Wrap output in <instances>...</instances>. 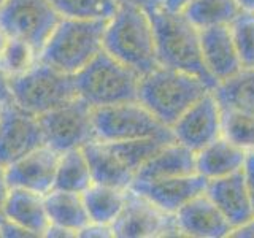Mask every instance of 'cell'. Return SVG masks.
<instances>
[{
    "label": "cell",
    "mask_w": 254,
    "mask_h": 238,
    "mask_svg": "<svg viewBox=\"0 0 254 238\" xmlns=\"http://www.w3.org/2000/svg\"><path fill=\"white\" fill-rule=\"evenodd\" d=\"M3 219L19 224L34 237H45L51 224L45 205V195L21 187H11L8 192L3 205Z\"/></svg>",
    "instance_id": "obj_18"
},
{
    "label": "cell",
    "mask_w": 254,
    "mask_h": 238,
    "mask_svg": "<svg viewBox=\"0 0 254 238\" xmlns=\"http://www.w3.org/2000/svg\"><path fill=\"white\" fill-rule=\"evenodd\" d=\"M221 118L222 137L246 153L254 151V115L240 110L221 108Z\"/></svg>",
    "instance_id": "obj_29"
},
{
    "label": "cell",
    "mask_w": 254,
    "mask_h": 238,
    "mask_svg": "<svg viewBox=\"0 0 254 238\" xmlns=\"http://www.w3.org/2000/svg\"><path fill=\"white\" fill-rule=\"evenodd\" d=\"M189 3V0H162V6L172 11H181Z\"/></svg>",
    "instance_id": "obj_39"
},
{
    "label": "cell",
    "mask_w": 254,
    "mask_h": 238,
    "mask_svg": "<svg viewBox=\"0 0 254 238\" xmlns=\"http://www.w3.org/2000/svg\"><path fill=\"white\" fill-rule=\"evenodd\" d=\"M221 119L219 102L211 91L181 115L172 125V132L178 143L198 153L222 135Z\"/></svg>",
    "instance_id": "obj_12"
},
{
    "label": "cell",
    "mask_w": 254,
    "mask_h": 238,
    "mask_svg": "<svg viewBox=\"0 0 254 238\" xmlns=\"http://www.w3.org/2000/svg\"><path fill=\"white\" fill-rule=\"evenodd\" d=\"M208 181L200 173L185 175V177H170L159 179H133L129 189L148 198L162 211L175 214L183 205L194 197L203 194Z\"/></svg>",
    "instance_id": "obj_13"
},
{
    "label": "cell",
    "mask_w": 254,
    "mask_h": 238,
    "mask_svg": "<svg viewBox=\"0 0 254 238\" xmlns=\"http://www.w3.org/2000/svg\"><path fill=\"white\" fill-rule=\"evenodd\" d=\"M192 173H197L195 153L181 143L173 141L159 149L137 172L135 179L149 181L170 177H185V175Z\"/></svg>",
    "instance_id": "obj_20"
},
{
    "label": "cell",
    "mask_w": 254,
    "mask_h": 238,
    "mask_svg": "<svg viewBox=\"0 0 254 238\" xmlns=\"http://www.w3.org/2000/svg\"><path fill=\"white\" fill-rule=\"evenodd\" d=\"M110 146L121 159L123 164L133 175L153 157L159 149H162L169 141L157 138H143V140H127V141H108ZM173 143V141H172Z\"/></svg>",
    "instance_id": "obj_28"
},
{
    "label": "cell",
    "mask_w": 254,
    "mask_h": 238,
    "mask_svg": "<svg viewBox=\"0 0 254 238\" xmlns=\"http://www.w3.org/2000/svg\"><path fill=\"white\" fill-rule=\"evenodd\" d=\"M205 194L224 214L229 224L235 229L246 226L254 219L251 198L246 189L243 169L227 177L210 179Z\"/></svg>",
    "instance_id": "obj_15"
},
{
    "label": "cell",
    "mask_w": 254,
    "mask_h": 238,
    "mask_svg": "<svg viewBox=\"0 0 254 238\" xmlns=\"http://www.w3.org/2000/svg\"><path fill=\"white\" fill-rule=\"evenodd\" d=\"M107 19L62 18L42 48L38 60L76 75L103 50Z\"/></svg>",
    "instance_id": "obj_4"
},
{
    "label": "cell",
    "mask_w": 254,
    "mask_h": 238,
    "mask_svg": "<svg viewBox=\"0 0 254 238\" xmlns=\"http://www.w3.org/2000/svg\"><path fill=\"white\" fill-rule=\"evenodd\" d=\"M243 173H245L246 189H248L251 205H253V211H254V151H248V153H246Z\"/></svg>",
    "instance_id": "obj_33"
},
{
    "label": "cell",
    "mask_w": 254,
    "mask_h": 238,
    "mask_svg": "<svg viewBox=\"0 0 254 238\" xmlns=\"http://www.w3.org/2000/svg\"><path fill=\"white\" fill-rule=\"evenodd\" d=\"M38 121L43 129L45 145L58 153L83 148L86 143L97 140L94 107L81 97L40 115Z\"/></svg>",
    "instance_id": "obj_8"
},
{
    "label": "cell",
    "mask_w": 254,
    "mask_h": 238,
    "mask_svg": "<svg viewBox=\"0 0 254 238\" xmlns=\"http://www.w3.org/2000/svg\"><path fill=\"white\" fill-rule=\"evenodd\" d=\"M238 5L242 6L245 11H254V0H237Z\"/></svg>",
    "instance_id": "obj_40"
},
{
    "label": "cell",
    "mask_w": 254,
    "mask_h": 238,
    "mask_svg": "<svg viewBox=\"0 0 254 238\" xmlns=\"http://www.w3.org/2000/svg\"><path fill=\"white\" fill-rule=\"evenodd\" d=\"M211 92L200 78L181 70L159 65L143 75L138 84V102L159 121L172 127L197 100Z\"/></svg>",
    "instance_id": "obj_3"
},
{
    "label": "cell",
    "mask_w": 254,
    "mask_h": 238,
    "mask_svg": "<svg viewBox=\"0 0 254 238\" xmlns=\"http://www.w3.org/2000/svg\"><path fill=\"white\" fill-rule=\"evenodd\" d=\"M234 43L243 68H254V11H245L230 24Z\"/></svg>",
    "instance_id": "obj_31"
},
{
    "label": "cell",
    "mask_w": 254,
    "mask_h": 238,
    "mask_svg": "<svg viewBox=\"0 0 254 238\" xmlns=\"http://www.w3.org/2000/svg\"><path fill=\"white\" fill-rule=\"evenodd\" d=\"M103 50L133 68L140 76L159 67L154 30L149 14L132 3H119L107 22Z\"/></svg>",
    "instance_id": "obj_2"
},
{
    "label": "cell",
    "mask_w": 254,
    "mask_h": 238,
    "mask_svg": "<svg viewBox=\"0 0 254 238\" xmlns=\"http://www.w3.org/2000/svg\"><path fill=\"white\" fill-rule=\"evenodd\" d=\"M221 108L240 110L254 115V68H242L213 91Z\"/></svg>",
    "instance_id": "obj_25"
},
{
    "label": "cell",
    "mask_w": 254,
    "mask_h": 238,
    "mask_svg": "<svg viewBox=\"0 0 254 238\" xmlns=\"http://www.w3.org/2000/svg\"><path fill=\"white\" fill-rule=\"evenodd\" d=\"M5 3V0H0V8H2V5Z\"/></svg>",
    "instance_id": "obj_42"
},
{
    "label": "cell",
    "mask_w": 254,
    "mask_h": 238,
    "mask_svg": "<svg viewBox=\"0 0 254 238\" xmlns=\"http://www.w3.org/2000/svg\"><path fill=\"white\" fill-rule=\"evenodd\" d=\"M140 75L102 50L75 75L78 95L91 107H108L138 100Z\"/></svg>",
    "instance_id": "obj_5"
},
{
    "label": "cell",
    "mask_w": 254,
    "mask_h": 238,
    "mask_svg": "<svg viewBox=\"0 0 254 238\" xmlns=\"http://www.w3.org/2000/svg\"><path fill=\"white\" fill-rule=\"evenodd\" d=\"M61 153L43 145L5 167L10 187H21L46 195L54 189Z\"/></svg>",
    "instance_id": "obj_14"
},
{
    "label": "cell",
    "mask_w": 254,
    "mask_h": 238,
    "mask_svg": "<svg viewBox=\"0 0 254 238\" xmlns=\"http://www.w3.org/2000/svg\"><path fill=\"white\" fill-rule=\"evenodd\" d=\"M81 149L89 164L94 182L119 189L130 187L135 175L123 164L108 141L92 140Z\"/></svg>",
    "instance_id": "obj_19"
},
{
    "label": "cell",
    "mask_w": 254,
    "mask_h": 238,
    "mask_svg": "<svg viewBox=\"0 0 254 238\" xmlns=\"http://www.w3.org/2000/svg\"><path fill=\"white\" fill-rule=\"evenodd\" d=\"M115 237L145 238L178 232L175 214H169L143 195L127 189L126 203L116 221L111 224Z\"/></svg>",
    "instance_id": "obj_11"
},
{
    "label": "cell",
    "mask_w": 254,
    "mask_h": 238,
    "mask_svg": "<svg viewBox=\"0 0 254 238\" xmlns=\"http://www.w3.org/2000/svg\"><path fill=\"white\" fill-rule=\"evenodd\" d=\"M8 84L16 105L35 116L79 97L75 75L65 73L42 60L26 73L8 78Z\"/></svg>",
    "instance_id": "obj_6"
},
{
    "label": "cell",
    "mask_w": 254,
    "mask_h": 238,
    "mask_svg": "<svg viewBox=\"0 0 254 238\" xmlns=\"http://www.w3.org/2000/svg\"><path fill=\"white\" fill-rule=\"evenodd\" d=\"M62 18L70 19H111L115 16L118 0H51Z\"/></svg>",
    "instance_id": "obj_27"
},
{
    "label": "cell",
    "mask_w": 254,
    "mask_h": 238,
    "mask_svg": "<svg viewBox=\"0 0 254 238\" xmlns=\"http://www.w3.org/2000/svg\"><path fill=\"white\" fill-rule=\"evenodd\" d=\"M11 91H10V84H8V78L6 75L0 68V107L6 105V103H11Z\"/></svg>",
    "instance_id": "obj_35"
},
{
    "label": "cell",
    "mask_w": 254,
    "mask_h": 238,
    "mask_svg": "<svg viewBox=\"0 0 254 238\" xmlns=\"http://www.w3.org/2000/svg\"><path fill=\"white\" fill-rule=\"evenodd\" d=\"M78 237H83V238H89V237L110 238V237H115V234H113L111 226H103V224H97V222H89L86 227H83L81 230H79Z\"/></svg>",
    "instance_id": "obj_32"
},
{
    "label": "cell",
    "mask_w": 254,
    "mask_h": 238,
    "mask_svg": "<svg viewBox=\"0 0 254 238\" xmlns=\"http://www.w3.org/2000/svg\"><path fill=\"white\" fill-rule=\"evenodd\" d=\"M45 145L38 116L19 108L14 102L0 110V164L8 167L22 156Z\"/></svg>",
    "instance_id": "obj_10"
},
{
    "label": "cell",
    "mask_w": 254,
    "mask_h": 238,
    "mask_svg": "<svg viewBox=\"0 0 254 238\" xmlns=\"http://www.w3.org/2000/svg\"><path fill=\"white\" fill-rule=\"evenodd\" d=\"M45 237L70 238V237H78V234H76V232H73V230L67 229V227H62V226H58V224H50V227H48Z\"/></svg>",
    "instance_id": "obj_37"
},
{
    "label": "cell",
    "mask_w": 254,
    "mask_h": 238,
    "mask_svg": "<svg viewBox=\"0 0 254 238\" xmlns=\"http://www.w3.org/2000/svg\"><path fill=\"white\" fill-rule=\"evenodd\" d=\"M119 3H132V5H137L140 8H143L146 13L156 10V8H161L162 6V0H118Z\"/></svg>",
    "instance_id": "obj_36"
},
{
    "label": "cell",
    "mask_w": 254,
    "mask_h": 238,
    "mask_svg": "<svg viewBox=\"0 0 254 238\" xmlns=\"http://www.w3.org/2000/svg\"><path fill=\"white\" fill-rule=\"evenodd\" d=\"M8 38H10V37L6 35V32L2 29V26H0V53L3 51V48H5V45L8 42Z\"/></svg>",
    "instance_id": "obj_41"
},
{
    "label": "cell",
    "mask_w": 254,
    "mask_h": 238,
    "mask_svg": "<svg viewBox=\"0 0 254 238\" xmlns=\"http://www.w3.org/2000/svg\"><path fill=\"white\" fill-rule=\"evenodd\" d=\"M61 19L51 0H5L0 8V26L6 35L30 43L38 54Z\"/></svg>",
    "instance_id": "obj_9"
},
{
    "label": "cell",
    "mask_w": 254,
    "mask_h": 238,
    "mask_svg": "<svg viewBox=\"0 0 254 238\" xmlns=\"http://www.w3.org/2000/svg\"><path fill=\"white\" fill-rule=\"evenodd\" d=\"M126 192L127 189L92 182L83 192V200L91 222H97L103 226L113 224L124 208Z\"/></svg>",
    "instance_id": "obj_23"
},
{
    "label": "cell",
    "mask_w": 254,
    "mask_h": 238,
    "mask_svg": "<svg viewBox=\"0 0 254 238\" xmlns=\"http://www.w3.org/2000/svg\"><path fill=\"white\" fill-rule=\"evenodd\" d=\"M94 125L97 140L102 141L143 138H157L169 143L177 141L172 127L159 121L138 100L94 108Z\"/></svg>",
    "instance_id": "obj_7"
},
{
    "label": "cell",
    "mask_w": 254,
    "mask_h": 238,
    "mask_svg": "<svg viewBox=\"0 0 254 238\" xmlns=\"http://www.w3.org/2000/svg\"><path fill=\"white\" fill-rule=\"evenodd\" d=\"M198 34H200L205 65L218 83L232 78L243 68L230 26H211L198 29Z\"/></svg>",
    "instance_id": "obj_17"
},
{
    "label": "cell",
    "mask_w": 254,
    "mask_h": 238,
    "mask_svg": "<svg viewBox=\"0 0 254 238\" xmlns=\"http://www.w3.org/2000/svg\"><path fill=\"white\" fill-rule=\"evenodd\" d=\"M178 232L189 237L221 238L234 232L224 214L205 192L194 197L175 213Z\"/></svg>",
    "instance_id": "obj_16"
},
{
    "label": "cell",
    "mask_w": 254,
    "mask_h": 238,
    "mask_svg": "<svg viewBox=\"0 0 254 238\" xmlns=\"http://www.w3.org/2000/svg\"><path fill=\"white\" fill-rule=\"evenodd\" d=\"M245 159L246 151L221 135L219 138L195 153L197 173H200L206 179L227 177L243 169Z\"/></svg>",
    "instance_id": "obj_21"
},
{
    "label": "cell",
    "mask_w": 254,
    "mask_h": 238,
    "mask_svg": "<svg viewBox=\"0 0 254 238\" xmlns=\"http://www.w3.org/2000/svg\"><path fill=\"white\" fill-rule=\"evenodd\" d=\"M230 237H237V238H254V219L251 222H248L246 226L235 229Z\"/></svg>",
    "instance_id": "obj_38"
},
{
    "label": "cell",
    "mask_w": 254,
    "mask_h": 238,
    "mask_svg": "<svg viewBox=\"0 0 254 238\" xmlns=\"http://www.w3.org/2000/svg\"><path fill=\"white\" fill-rule=\"evenodd\" d=\"M38 62V51L30 43L21 38L10 37L0 53V68L6 78H13L26 73Z\"/></svg>",
    "instance_id": "obj_30"
},
{
    "label": "cell",
    "mask_w": 254,
    "mask_h": 238,
    "mask_svg": "<svg viewBox=\"0 0 254 238\" xmlns=\"http://www.w3.org/2000/svg\"><path fill=\"white\" fill-rule=\"evenodd\" d=\"M181 11L197 29H205L230 26L242 13V6L237 0H189Z\"/></svg>",
    "instance_id": "obj_24"
},
{
    "label": "cell",
    "mask_w": 254,
    "mask_h": 238,
    "mask_svg": "<svg viewBox=\"0 0 254 238\" xmlns=\"http://www.w3.org/2000/svg\"><path fill=\"white\" fill-rule=\"evenodd\" d=\"M92 182V173L81 148L61 153L58 172H56L54 189L83 194Z\"/></svg>",
    "instance_id": "obj_26"
},
{
    "label": "cell",
    "mask_w": 254,
    "mask_h": 238,
    "mask_svg": "<svg viewBox=\"0 0 254 238\" xmlns=\"http://www.w3.org/2000/svg\"><path fill=\"white\" fill-rule=\"evenodd\" d=\"M45 205L51 224L67 227L78 234L91 222L83 200V194L51 189L45 195Z\"/></svg>",
    "instance_id": "obj_22"
},
{
    "label": "cell",
    "mask_w": 254,
    "mask_h": 238,
    "mask_svg": "<svg viewBox=\"0 0 254 238\" xmlns=\"http://www.w3.org/2000/svg\"><path fill=\"white\" fill-rule=\"evenodd\" d=\"M0 110H2V107H0Z\"/></svg>",
    "instance_id": "obj_43"
},
{
    "label": "cell",
    "mask_w": 254,
    "mask_h": 238,
    "mask_svg": "<svg viewBox=\"0 0 254 238\" xmlns=\"http://www.w3.org/2000/svg\"><path fill=\"white\" fill-rule=\"evenodd\" d=\"M148 14L154 30L159 65L186 71L200 78L211 91L216 89L219 83L205 65L200 34L194 24L183 11H172L164 6Z\"/></svg>",
    "instance_id": "obj_1"
},
{
    "label": "cell",
    "mask_w": 254,
    "mask_h": 238,
    "mask_svg": "<svg viewBox=\"0 0 254 238\" xmlns=\"http://www.w3.org/2000/svg\"><path fill=\"white\" fill-rule=\"evenodd\" d=\"M10 189L11 187L8 184L5 167L0 164V222L3 221V205H5V200L8 197V192H10Z\"/></svg>",
    "instance_id": "obj_34"
}]
</instances>
